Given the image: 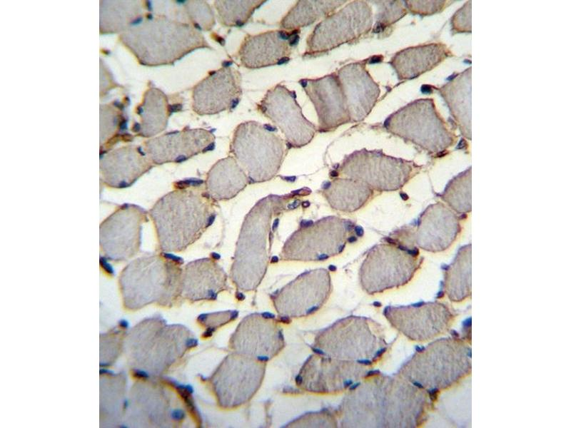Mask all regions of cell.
Wrapping results in <instances>:
<instances>
[{"instance_id": "5b68a950", "label": "cell", "mask_w": 571, "mask_h": 428, "mask_svg": "<svg viewBox=\"0 0 571 428\" xmlns=\"http://www.w3.org/2000/svg\"><path fill=\"white\" fill-rule=\"evenodd\" d=\"M471 368L469 345L450 337L437 340L416 351L398 374L432 393L458 384L470 374Z\"/></svg>"}, {"instance_id": "277c9868", "label": "cell", "mask_w": 571, "mask_h": 428, "mask_svg": "<svg viewBox=\"0 0 571 428\" xmlns=\"http://www.w3.org/2000/svg\"><path fill=\"white\" fill-rule=\"evenodd\" d=\"M174 257L146 255L129 263L119 275L123 305L138 310L148 305L172 306L180 296L181 272Z\"/></svg>"}, {"instance_id": "83f0119b", "label": "cell", "mask_w": 571, "mask_h": 428, "mask_svg": "<svg viewBox=\"0 0 571 428\" xmlns=\"http://www.w3.org/2000/svg\"><path fill=\"white\" fill-rule=\"evenodd\" d=\"M172 111L167 96L158 88H148L137 108L140 121L133 128V132L144 138L160 133L166 128Z\"/></svg>"}, {"instance_id": "9a60e30c", "label": "cell", "mask_w": 571, "mask_h": 428, "mask_svg": "<svg viewBox=\"0 0 571 428\" xmlns=\"http://www.w3.org/2000/svg\"><path fill=\"white\" fill-rule=\"evenodd\" d=\"M257 108L281 130L291 145L301 146L313 138L314 126L303 116L295 92L285 86L278 83L268 90Z\"/></svg>"}, {"instance_id": "52a82bcc", "label": "cell", "mask_w": 571, "mask_h": 428, "mask_svg": "<svg viewBox=\"0 0 571 428\" xmlns=\"http://www.w3.org/2000/svg\"><path fill=\"white\" fill-rule=\"evenodd\" d=\"M386 125L391 131L431 153H442L457 141L433 99H418L407 105L391 116Z\"/></svg>"}, {"instance_id": "d4e9b609", "label": "cell", "mask_w": 571, "mask_h": 428, "mask_svg": "<svg viewBox=\"0 0 571 428\" xmlns=\"http://www.w3.org/2000/svg\"><path fill=\"white\" fill-rule=\"evenodd\" d=\"M227 277L217 264L208 260L189 263L181 272V298L193 302L214 300L228 289Z\"/></svg>"}, {"instance_id": "2e32d148", "label": "cell", "mask_w": 571, "mask_h": 428, "mask_svg": "<svg viewBox=\"0 0 571 428\" xmlns=\"http://www.w3.org/2000/svg\"><path fill=\"white\" fill-rule=\"evenodd\" d=\"M241 73L229 66L210 72L192 89L191 108L199 116L233 109L242 96Z\"/></svg>"}, {"instance_id": "d590c367", "label": "cell", "mask_w": 571, "mask_h": 428, "mask_svg": "<svg viewBox=\"0 0 571 428\" xmlns=\"http://www.w3.org/2000/svg\"><path fill=\"white\" fill-rule=\"evenodd\" d=\"M185 9L189 19L198 30L210 31L216 24L211 6L205 1H186Z\"/></svg>"}, {"instance_id": "9c48e42d", "label": "cell", "mask_w": 571, "mask_h": 428, "mask_svg": "<svg viewBox=\"0 0 571 428\" xmlns=\"http://www.w3.org/2000/svg\"><path fill=\"white\" fill-rule=\"evenodd\" d=\"M283 151L282 138L269 125L248 121L240 123L234 131L231 152L252 176L275 173Z\"/></svg>"}, {"instance_id": "d6986e66", "label": "cell", "mask_w": 571, "mask_h": 428, "mask_svg": "<svg viewBox=\"0 0 571 428\" xmlns=\"http://www.w3.org/2000/svg\"><path fill=\"white\" fill-rule=\"evenodd\" d=\"M215 136L204 128H184L164 133L143 143V151L154 164L181 162L214 148Z\"/></svg>"}, {"instance_id": "f35d334b", "label": "cell", "mask_w": 571, "mask_h": 428, "mask_svg": "<svg viewBox=\"0 0 571 428\" xmlns=\"http://www.w3.org/2000/svg\"><path fill=\"white\" fill-rule=\"evenodd\" d=\"M407 5L413 13L430 15L440 12L452 4V1H408Z\"/></svg>"}, {"instance_id": "7c38bea8", "label": "cell", "mask_w": 571, "mask_h": 428, "mask_svg": "<svg viewBox=\"0 0 571 428\" xmlns=\"http://www.w3.org/2000/svg\"><path fill=\"white\" fill-rule=\"evenodd\" d=\"M147 220L146 211L132 204H123L99 226L101 252L107 260L126 261L140 248L142 224Z\"/></svg>"}, {"instance_id": "603a6c76", "label": "cell", "mask_w": 571, "mask_h": 428, "mask_svg": "<svg viewBox=\"0 0 571 428\" xmlns=\"http://www.w3.org/2000/svg\"><path fill=\"white\" fill-rule=\"evenodd\" d=\"M153 166L143 149L136 146H124L103 153L100 158V179L113 188L132 185Z\"/></svg>"}, {"instance_id": "ffe728a7", "label": "cell", "mask_w": 571, "mask_h": 428, "mask_svg": "<svg viewBox=\"0 0 571 428\" xmlns=\"http://www.w3.org/2000/svg\"><path fill=\"white\" fill-rule=\"evenodd\" d=\"M418 254L416 248L400 247L393 260L370 259L372 260L366 261L360 272L363 288L368 294L373 295L408 283L420 267Z\"/></svg>"}, {"instance_id": "8fae6325", "label": "cell", "mask_w": 571, "mask_h": 428, "mask_svg": "<svg viewBox=\"0 0 571 428\" xmlns=\"http://www.w3.org/2000/svg\"><path fill=\"white\" fill-rule=\"evenodd\" d=\"M383 315L392 327L416 342H426L446 333L456 317L450 306L438 301L388 306Z\"/></svg>"}, {"instance_id": "836d02e7", "label": "cell", "mask_w": 571, "mask_h": 428, "mask_svg": "<svg viewBox=\"0 0 571 428\" xmlns=\"http://www.w3.org/2000/svg\"><path fill=\"white\" fill-rule=\"evenodd\" d=\"M264 0H217L213 6L220 24L228 27L242 26L251 18Z\"/></svg>"}, {"instance_id": "4316f807", "label": "cell", "mask_w": 571, "mask_h": 428, "mask_svg": "<svg viewBox=\"0 0 571 428\" xmlns=\"http://www.w3.org/2000/svg\"><path fill=\"white\" fill-rule=\"evenodd\" d=\"M450 54L445 44H430L400 51L391 63L400 78H413L433 69Z\"/></svg>"}, {"instance_id": "30bf717a", "label": "cell", "mask_w": 571, "mask_h": 428, "mask_svg": "<svg viewBox=\"0 0 571 428\" xmlns=\"http://www.w3.org/2000/svg\"><path fill=\"white\" fill-rule=\"evenodd\" d=\"M370 366L320 353L311 355L295 379L297 386L316 394H335L348 389L365 376Z\"/></svg>"}, {"instance_id": "7bdbcfd3", "label": "cell", "mask_w": 571, "mask_h": 428, "mask_svg": "<svg viewBox=\"0 0 571 428\" xmlns=\"http://www.w3.org/2000/svg\"><path fill=\"white\" fill-rule=\"evenodd\" d=\"M348 240H349L350 243H353V241H355L356 239H355V237L353 236V237H350V238H348Z\"/></svg>"}, {"instance_id": "4dcf8cb0", "label": "cell", "mask_w": 571, "mask_h": 428, "mask_svg": "<svg viewBox=\"0 0 571 428\" xmlns=\"http://www.w3.org/2000/svg\"><path fill=\"white\" fill-rule=\"evenodd\" d=\"M143 1H101L100 33L125 31L143 16Z\"/></svg>"}, {"instance_id": "ac0fdd59", "label": "cell", "mask_w": 571, "mask_h": 428, "mask_svg": "<svg viewBox=\"0 0 571 428\" xmlns=\"http://www.w3.org/2000/svg\"><path fill=\"white\" fill-rule=\"evenodd\" d=\"M134 391L131 405L144 421L142 426L178 427L184 419L185 409L164 384L143 381L136 384Z\"/></svg>"}, {"instance_id": "74e56055", "label": "cell", "mask_w": 571, "mask_h": 428, "mask_svg": "<svg viewBox=\"0 0 571 428\" xmlns=\"http://www.w3.org/2000/svg\"><path fill=\"white\" fill-rule=\"evenodd\" d=\"M337 422L330 412H318L305 414L289 424V427H335Z\"/></svg>"}, {"instance_id": "7402d4cb", "label": "cell", "mask_w": 571, "mask_h": 428, "mask_svg": "<svg viewBox=\"0 0 571 428\" xmlns=\"http://www.w3.org/2000/svg\"><path fill=\"white\" fill-rule=\"evenodd\" d=\"M295 32L268 31L247 35L243 40L238 57L241 64L250 69L285 63L289 60L290 46L298 42Z\"/></svg>"}, {"instance_id": "ab89813d", "label": "cell", "mask_w": 571, "mask_h": 428, "mask_svg": "<svg viewBox=\"0 0 571 428\" xmlns=\"http://www.w3.org/2000/svg\"><path fill=\"white\" fill-rule=\"evenodd\" d=\"M452 26L455 32L471 31V1L456 11L452 19Z\"/></svg>"}, {"instance_id": "7a4b0ae2", "label": "cell", "mask_w": 571, "mask_h": 428, "mask_svg": "<svg viewBox=\"0 0 571 428\" xmlns=\"http://www.w3.org/2000/svg\"><path fill=\"white\" fill-rule=\"evenodd\" d=\"M120 40L148 66L173 65L199 49H211L204 36L192 24L165 15L142 17L120 35Z\"/></svg>"}, {"instance_id": "ee69618b", "label": "cell", "mask_w": 571, "mask_h": 428, "mask_svg": "<svg viewBox=\"0 0 571 428\" xmlns=\"http://www.w3.org/2000/svg\"><path fill=\"white\" fill-rule=\"evenodd\" d=\"M330 175H331L332 176H336V175H338V174H337V173H336L335 171H333V172H332Z\"/></svg>"}, {"instance_id": "e0dca14e", "label": "cell", "mask_w": 571, "mask_h": 428, "mask_svg": "<svg viewBox=\"0 0 571 428\" xmlns=\"http://www.w3.org/2000/svg\"><path fill=\"white\" fill-rule=\"evenodd\" d=\"M372 25V13L365 2L350 3L322 21L309 36L311 51H324L358 37Z\"/></svg>"}, {"instance_id": "8d00e7d4", "label": "cell", "mask_w": 571, "mask_h": 428, "mask_svg": "<svg viewBox=\"0 0 571 428\" xmlns=\"http://www.w3.org/2000/svg\"><path fill=\"white\" fill-rule=\"evenodd\" d=\"M238 317L236 310L220 311L202 314L198 317V323L206 327L205 334L212 333L217 328L227 324Z\"/></svg>"}, {"instance_id": "f546056e", "label": "cell", "mask_w": 571, "mask_h": 428, "mask_svg": "<svg viewBox=\"0 0 571 428\" xmlns=\"http://www.w3.org/2000/svg\"><path fill=\"white\" fill-rule=\"evenodd\" d=\"M472 245L461 247L444 271L443 292L455 302L465 300L472 292Z\"/></svg>"}, {"instance_id": "e575fe53", "label": "cell", "mask_w": 571, "mask_h": 428, "mask_svg": "<svg viewBox=\"0 0 571 428\" xmlns=\"http://www.w3.org/2000/svg\"><path fill=\"white\" fill-rule=\"evenodd\" d=\"M119 105L113 103L100 107V151H108L120 139L124 116Z\"/></svg>"}, {"instance_id": "8992f818", "label": "cell", "mask_w": 571, "mask_h": 428, "mask_svg": "<svg viewBox=\"0 0 571 428\" xmlns=\"http://www.w3.org/2000/svg\"><path fill=\"white\" fill-rule=\"evenodd\" d=\"M384 327L363 316L340 319L321 330L314 338L313 350L333 358L372 365L388 349Z\"/></svg>"}, {"instance_id": "b9f144b4", "label": "cell", "mask_w": 571, "mask_h": 428, "mask_svg": "<svg viewBox=\"0 0 571 428\" xmlns=\"http://www.w3.org/2000/svg\"><path fill=\"white\" fill-rule=\"evenodd\" d=\"M381 59H382V58H381V57H380V56H375V57H373V58L371 59V61H370V63L379 62V61H381Z\"/></svg>"}, {"instance_id": "60d3db41", "label": "cell", "mask_w": 571, "mask_h": 428, "mask_svg": "<svg viewBox=\"0 0 571 428\" xmlns=\"http://www.w3.org/2000/svg\"><path fill=\"white\" fill-rule=\"evenodd\" d=\"M356 233L358 235L361 236L363 234V230L361 227L357 226L355 228Z\"/></svg>"}, {"instance_id": "1f68e13d", "label": "cell", "mask_w": 571, "mask_h": 428, "mask_svg": "<svg viewBox=\"0 0 571 428\" xmlns=\"http://www.w3.org/2000/svg\"><path fill=\"white\" fill-rule=\"evenodd\" d=\"M472 169L468 168L453 178L440 194V199L460 215L472 210Z\"/></svg>"}, {"instance_id": "f1b7e54d", "label": "cell", "mask_w": 571, "mask_h": 428, "mask_svg": "<svg viewBox=\"0 0 571 428\" xmlns=\"http://www.w3.org/2000/svg\"><path fill=\"white\" fill-rule=\"evenodd\" d=\"M462 135L471 139V67L439 89Z\"/></svg>"}, {"instance_id": "4fadbf2b", "label": "cell", "mask_w": 571, "mask_h": 428, "mask_svg": "<svg viewBox=\"0 0 571 428\" xmlns=\"http://www.w3.org/2000/svg\"><path fill=\"white\" fill-rule=\"evenodd\" d=\"M331 292L330 277L325 270H315L299 275L272 295L278 315L285 319L303 317L320 310Z\"/></svg>"}, {"instance_id": "5bb4252c", "label": "cell", "mask_w": 571, "mask_h": 428, "mask_svg": "<svg viewBox=\"0 0 571 428\" xmlns=\"http://www.w3.org/2000/svg\"><path fill=\"white\" fill-rule=\"evenodd\" d=\"M282 329L273 315L255 312L239 322L229 340L233 352L267 362L284 347Z\"/></svg>"}, {"instance_id": "ba28073f", "label": "cell", "mask_w": 571, "mask_h": 428, "mask_svg": "<svg viewBox=\"0 0 571 428\" xmlns=\"http://www.w3.org/2000/svg\"><path fill=\"white\" fill-rule=\"evenodd\" d=\"M266 362L232 352L218 366L210 383L218 405L225 409L248 402L260 388Z\"/></svg>"}, {"instance_id": "44dd1931", "label": "cell", "mask_w": 571, "mask_h": 428, "mask_svg": "<svg viewBox=\"0 0 571 428\" xmlns=\"http://www.w3.org/2000/svg\"><path fill=\"white\" fill-rule=\"evenodd\" d=\"M461 219L444 203L429 205L419 219L414 235L415 243L432 253L446 250L462 230Z\"/></svg>"}, {"instance_id": "484cf974", "label": "cell", "mask_w": 571, "mask_h": 428, "mask_svg": "<svg viewBox=\"0 0 571 428\" xmlns=\"http://www.w3.org/2000/svg\"><path fill=\"white\" fill-rule=\"evenodd\" d=\"M355 78L350 76L345 68H343L350 77L341 75L340 80L345 92L348 111L350 118L354 121L362 120L373 107L378 96L379 89L370 75L359 64H353Z\"/></svg>"}, {"instance_id": "d6a6232c", "label": "cell", "mask_w": 571, "mask_h": 428, "mask_svg": "<svg viewBox=\"0 0 571 428\" xmlns=\"http://www.w3.org/2000/svg\"><path fill=\"white\" fill-rule=\"evenodd\" d=\"M343 1H299L281 21V27L293 30L308 26L338 7Z\"/></svg>"}, {"instance_id": "3957f363", "label": "cell", "mask_w": 571, "mask_h": 428, "mask_svg": "<svg viewBox=\"0 0 571 428\" xmlns=\"http://www.w3.org/2000/svg\"><path fill=\"white\" fill-rule=\"evenodd\" d=\"M129 364L138 373L161 375L197 345V338L182 325H168L160 317L141 322L127 338Z\"/></svg>"}, {"instance_id": "cb8c5ba5", "label": "cell", "mask_w": 571, "mask_h": 428, "mask_svg": "<svg viewBox=\"0 0 571 428\" xmlns=\"http://www.w3.org/2000/svg\"><path fill=\"white\" fill-rule=\"evenodd\" d=\"M300 83L315 106L322 128L330 129L350 121L346 100L335 78L328 76L318 80H303Z\"/></svg>"}, {"instance_id": "6da1fadb", "label": "cell", "mask_w": 571, "mask_h": 428, "mask_svg": "<svg viewBox=\"0 0 571 428\" xmlns=\"http://www.w3.org/2000/svg\"><path fill=\"white\" fill-rule=\"evenodd\" d=\"M433 405L430 392L399 374H368L350 387L338 408L343 427H417Z\"/></svg>"}]
</instances>
